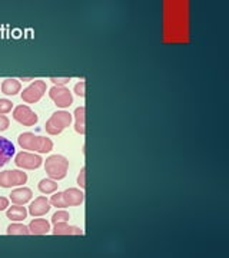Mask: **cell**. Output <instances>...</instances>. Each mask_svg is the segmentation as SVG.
<instances>
[{"instance_id": "6da1fadb", "label": "cell", "mask_w": 229, "mask_h": 258, "mask_svg": "<svg viewBox=\"0 0 229 258\" xmlns=\"http://www.w3.org/2000/svg\"><path fill=\"white\" fill-rule=\"evenodd\" d=\"M17 144L22 146V149L36 151V152H40V154H46V152H50L53 149L52 139H49L46 136H37L32 132H25V133L19 135Z\"/></svg>"}, {"instance_id": "7a4b0ae2", "label": "cell", "mask_w": 229, "mask_h": 258, "mask_svg": "<svg viewBox=\"0 0 229 258\" xmlns=\"http://www.w3.org/2000/svg\"><path fill=\"white\" fill-rule=\"evenodd\" d=\"M69 169V161L63 155H52L45 162V171L50 179L61 181L63 179Z\"/></svg>"}, {"instance_id": "3957f363", "label": "cell", "mask_w": 229, "mask_h": 258, "mask_svg": "<svg viewBox=\"0 0 229 258\" xmlns=\"http://www.w3.org/2000/svg\"><path fill=\"white\" fill-rule=\"evenodd\" d=\"M72 115L69 113V112H66V111H58V112H55L52 116H50V119L46 122V132L49 133V135H59V133H62L63 132V129L67 128L70 124H72Z\"/></svg>"}, {"instance_id": "277c9868", "label": "cell", "mask_w": 229, "mask_h": 258, "mask_svg": "<svg viewBox=\"0 0 229 258\" xmlns=\"http://www.w3.org/2000/svg\"><path fill=\"white\" fill-rule=\"evenodd\" d=\"M28 182V175L19 169H10L0 172V187H22Z\"/></svg>"}, {"instance_id": "5b68a950", "label": "cell", "mask_w": 229, "mask_h": 258, "mask_svg": "<svg viewBox=\"0 0 229 258\" xmlns=\"http://www.w3.org/2000/svg\"><path fill=\"white\" fill-rule=\"evenodd\" d=\"M45 92H46V82L33 81L26 89H23L20 97L23 99V102H26V103H36L43 97Z\"/></svg>"}, {"instance_id": "8992f818", "label": "cell", "mask_w": 229, "mask_h": 258, "mask_svg": "<svg viewBox=\"0 0 229 258\" xmlns=\"http://www.w3.org/2000/svg\"><path fill=\"white\" fill-rule=\"evenodd\" d=\"M13 119L25 127H33L37 124V115L33 112L29 106L25 105H19L13 109Z\"/></svg>"}, {"instance_id": "52a82bcc", "label": "cell", "mask_w": 229, "mask_h": 258, "mask_svg": "<svg viewBox=\"0 0 229 258\" xmlns=\"http://www.w3.org/2000/svg\"><path fill=\"white\" fill-rule=\"evenodd\" d=\"M49 97L59 108H69L73 103V97L70 91L65 86H53L49 91Z\"/></svg>"}, {"instance_id": "ba28073f", "label": "cell", "mask_w": 229, "mask_h": 258, "mask_svg": "<svg viewBox=\"0 0 229 258\" xmlns=\"http://www.w3.org/2000/svg\"><path fill=\"white\" fill-rule=\"evenodd\" d=\"M15 163H16V166L23 168V169H37L43 163V160L40 155H36V154L19 152L15 157Z\"/></svg>"}, {"instance_id": "9c48e42d", "label": "cell", "mask_w": 229, "mask_h": 258, "mask_svg": "<svg viewBox=\"0 0 229 258\" xmlns=\"http://www.w3.org/2000/svg\"><path fill=\"white\" fill-rule=\"evenodd\" d=\"M50 207L52 205H50V202H49V199L46 196H39V198H36L32 204H31L29 214L32 217H42V215H45V214L49 212Z\"/></svg>"}, {"instance_id": "30bf717a", "label": "cell", "mask_w": 229, "mask_h": 258, "mask_svg": "<svg viewBox=\"0 0 229 258\" xmlns=\"http://www.w3.org/2000/svg\"><path fill=\"white\" fill-rule=\"evenodd\" d=\"M15 152V145L7 138L0 136V168L12 160Z\"/></svg>"}, {"instance_id": "8fae6325", "label": "cell", "mask_w": 229, "mask_h": 258, "mask_svg": "<svg viewBox=\"0 0 229 258\" xmlns=\"http://www.w3.org/2000/svg\"><path fill=\"white\" fill-rule=\"evenodd\" d=\"M32 198V190L25 188V187H23V188H17V190L12 191V194H10V199H12V202L16 204V205H25V204H28Z\"/></svg>"}, {"instance_id": "7c38bea8", "label": "cell", "mask_w": 229, "mask_h": 258, "mask_svg": "<svg viewBox=\"0 0 229 258\" xmlns=\"http://www.w3.org/2000/svg\"><path fill=\"white\" fill-rule=\"evenodd\" d=\"M63 196H65V201L67 202L69 207H77L85 201V194L77 188L66 190V191H63Z\"/></svg>"}, {"instance_id": "4fadbf2b", "label": "cell", "mask_w": 229, "mask_h": 258, "mask_svg": "<svg viewBox=\"0 0 229 258\" xmlns=\"http://www.w3.org/2000/svg\"><path fill=\"white\" fill-rule=\"evenodd\" d=\"M55 235H83V231L79 226H67V223H56L53 226Z\"/></svg>"}, {"instance_id": "5bb4252c", "label": "cell", "mask_w": 229, "mask_h": 258, "mask_svg": "<svg viewBox=\"0 0 229 258\" xmlns=\"http://www.w3.org/2000/svg\"><path fill=\"white\" fill-rule=\"evenodd\" d=\"M29 211L25 208V205H12L7 211H6V215L9 220L12 221H23L26 217H28Z\"/></svg>"}, {"instance_id": "9a60e30c", "label": "cell", "mask_w": 229, "mask_h": 258, "mask_svg": "<svg viewBox=\"0 0 229 258\" xmlns=\"http://www.w3.org/2000/svg\"><path fill=\"white\" fill-rule=\"evenodd\" d=\"M22 83L17 79H6L1 83V92L7 97H15L20 92Z\"/></svg>"}, {"instance_id": "2e32d148", "label": "cell", "mask_w": 229, "mask_h": 258, "mask_svg": "<svg viewBox=\"0 0 229 258\" xmlns=\"http://www.w3.org/2000/svg\"><path fill=\"white\" fill-rule=\"evenodd\" d=\"M29 229L33 235H43L50 231V224H49V221H46L43 218H37V220H33L29 224Z\"/></svg>"}, {"instance_id": "e0dca14e", "label": "cell", "mask_w": 229, "mask_h": 258, "mask_svg": "<svg viewBox=\"0 0 229 258\" xmlns=\"http://www.w3.org/2000/svg\"><path fill=\"white\" fill-rule=\"evenodd\" d=\"M85 118H86V109L85 106H79L76 108L75 111V119H76V124H75V130L80 135H85L86 133V128H85Z\"/></svg>"}, {"instance_id": "ac0fdd59", "label": "cell", "mask_w": 229, "mask_h": 258, "mask_svg": "<svg viewBox=\"0 0 229 258\" xmlns=\"http://www.w3.org/2000/svg\"><path fill=\"white\" fill-rule=\"evenodd\" d=\"M37 188L42 194H53L58 191V182L55 179H50V178H46V179H42L39 184H37Z\"/></svg>"}, {"instance_id": "d6986e66", "label": "cell", "mask_w": 229, "mask_h": 258, "mask_svg": "<svg viewBox=\"0 0 229 258\" xmlns=\"http://www.w3.org/2000/svg\"><path fill=\"white\" fill-rule=\"evenodd\" d=\"M7 234L9 235H29L31 229L29 226H23V224H10L7 226Z\"/></svg>"}, {"instance_id": "ffe728a7", "label": "cell", "mask_w": 229, "mask_h": 258, "mask_svg": "<svg viewBox=\"0 0 229 258\" xmlns=\"http://www.w3.org/2000/svg\"><path fill=\"white\" fill-rule=\"evenodd\" d=\"M50 205L56 207V208H67V202L65 201V196H63V193H58L53 194V196L49 199Z\"/></svg>"}, {"instance_id": "44dd1931", "label": "cell", "mask_w": 229, "mask_h": 258, "mask_svg": "<svg viewBox=\"0 0 229 258\" xmlns=\"http://www.w3.org/2000/svg\"><path fill=\"white\" fill-rule=\"evenodd\" d=\"M69 218H70L69 212L65 211V210H61V211H58V212H55L52 215V223L53 224H56V223H66V221H69Z\"/></svg>"}, {"instance_id": "7402d4cb", "label": "cell", "mask_w": 229, "mask_h": 258, "mask_svg": "<svg viewBox=\"0 0 229 258\" xmlns=\"http://www.w3.org/2000/svg\"><path fill=\"white\" fill-rule=\"evenodd\" d=\"M13 109V103L9 99H0V115L9 113Z\"/></svg>"}, {"instance_id": "603a6c76", "label": "cell", "mask_w": 229, "mask_h": 258, "mask_svg": "<svg viewBox=\"0 0 229 258\" xmlns=\"http://www.w3.org/2000/svg\"><path fill=\"white\" fill-rule=\"evenodd\" d=\"M75 94H76L77 97H85V95H86V83H85L83 81H80V82H77V83L75 85Z\"/></svg>"}, {"instance_id": "cb8c5ba5", "label": "cell", "mask_w": 229, "mask_h": 258, "mask_svg": "<svg viewBox=\"0 0 229 258\" xmlns=\"http://www.w3.org/2000/svg\"><path fill=\"white\" fill-rule=\"evenodd\" d=\"M50 82L55 83V86H65L66 83L70 82V76H65V78H50Z\"/></svg>"}, {"instance_id": "d4e9b609", "label": "cell", "mask_w": 229, "mask_h": 258, "mask_svg": "<svg viewBox=\"0 0 229 258\" xmlns=\"http://www.w3.org/2000/svg\"><path fill=\"white\" fill-rule=\"evenodd\" d=\"M77 184L80 188H86V168H82L77 177Z\"/></svg>"}, {"instance_id": "484cf974", "label": "cell", "mask_w": 229, "mask_h": 258, "mask_svg": "<svg viewBox=\"0 0 229 258\" xmlns=\"http://www.w3.org/2000/svg\"><path fill=\"white\" fill-rule=\"evenodd\" d=\"M9 125H10L9 118L4 116V115H0V132H1V130H6V129L9 128Z\"/></svg>"}, {"instance_id": "4316f807", "label": "cell", "mask_w": 229, "mask_h": 258, "mask_svg": "<svg viewBox=\"0 0 229 258\" xmlns=\"http://www.w3.org/2000/svg\"><path fill=\"white\" fill-rule=\"evenodd\" d=\"M7 208H9V199L4 196H0V211L7 210Z\"/></svg>"}, {"instance_id": "83f0119b", "label": "cell", "mask_w": 229, "mask_h": 258, "mask_svg": "<svg viewBox=\"0 0 229 258\" xmlns=\"http://www.w3.org/2000/svg\"><path fill=\"white\" fill-rule=\"evenodd\" d=\"M22 81H23V82H29V81H32V79H31V78H22Z\"/></svg>"}]
</instances>
